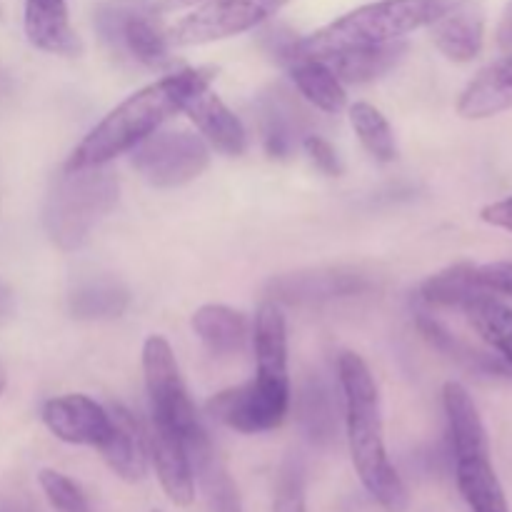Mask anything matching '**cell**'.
<instances>
[{"label": "cell", "instance_id": "1", "mask_svg": "<svg viewBox=\"0 0 512 512\" xmlns=\"http://www.w3.org/2000/svg\"><path fill=\"white\" fill-rule=\"evenodd\" d=\"M213 80V68H183L145 85L143 90L125 98L118 108L110 110L85 135L65 168H95V165H105L118 155L128 153L140 140L160 130L165 120L180 113L193 95L210 88Z\"/></svg>", "mask_w": 512, "mask_h": 512}, {"label": "cell", "instance_id": "2", "mask_svg": "<svg viewBox=\"0 0 512 512\" xmlns=\"http://www.w3.org/2000/svg\"><path fill=\"white\" fill-rule=\"evenodd\" d=\"M338 380L345 400L350 458L360 483L383 510L405 512L410 508V493L388 458L378 385L368 363L350 350L340 353Z\"/></svg>", "mask_w": 512, "mask_h": 512}, {"label": "cell", "instance_id": "3", "mask_svg": "<svg viewBox=\"0 0 512 512\" xmlns=\"http://www.w3.org/2000/svg\"><path fill=\"white\" fill-rule=\"evenodd\" d=\"M463 3L468 0H375L350 10L308 38H300V50L323 55L333 50L395 43L415 30L430 28L435 20L453 13Z\"/></svg>", "mask_w": 512, "mask_h": 512}, {"label": "cell", "instance_id": "4", "mask_svg": "<svg viewBox=\"0 0 512 512\" xmlns=\"http://www.w3.org/2000/svg\"><path fill=\"white\" fill-rule=\"evenodd\" d=\"M455 480L470 512H510L508 498L490 460V443L478 405L468 390L450 380L443 388Z\"/></svg>", "mask_w": 512, "mask_h": 512}, {"label": "cell", "instance_id": "5", "mask_svg": "<svg viewBox=\"0 0 512 512\" xmlns=\"http://www.w3.org/2000/svg\"><path fill=\"white\" fill-rule=\"evenodd\" d=\"M118 195V178L105 165L65 168L45 198V233L60 250L83 248L95 225L115 208Z\"/></svg>", "mask_w": 512, "mask_h": 512}, {"label": "cell", "instance_id": "6", "mask_svg": "<svg viewBox=\"0 0 512 512\" xmlns=\"http://www.w3.org/2000/svg\"><path fill=\"white\" fill-rule=\"evenodd\" d=\"M143 373L150 398V418L170 425L183 438L190 463H193V473H198L215 460L213 445H210L208 433L190 403L173 348L163 335H150L145 340Z\"/></svg>", "mask_w": 512, "mask_h": 512}, {"label": "cell", "instance_id": "7", "mask_svg": "<svg viewBox=\"0 0 512 512\" xmlns=\"http://www.w3.org/2000/svg\"><path fill=\"white\" fill-rule=\"evenodd\" d=\"M95 28L113 53L148 68L170 65V40L148 0H110L95 10Z\"/></svg>", "mask_w": 512, "mask_h": 512}, {"label": "cell", "instance_id": "8", "mask_svg": "<svg viewBox=\"0 0 512 512\" xmlns=\"http://www.w3.org/2000/svg\"><path fill=\"white\" fill-rule=\"evenodd\" d=\"M133 168L155 188H180L200 178L210 163V150L200 135L188 130H155L130 155Z\"/></svg>", "mask_w": 512, "mask_h": 512}, {"label": "cell", "instance_id": "9", "mask_svg": "<svg viewBox=\"0 0 512 512\" xmlns=\"http://www.w3.org/2000/svg\"><path fill=\"white\" fill-rule=\"evenodd\" d=\"M290 0H205L168 30L170 45H203L258 28Z\"/></svg>", "mask_w": 512, "mask_h": 512}, {"label": "cell", "instance_id": "10", "mask_svg": "<svg viewBox=\"0 0 512 512\" xmlns=\"http://www.w3.org/2000/svg\"><path fill=\"white\" fill-rule=\"evenodd\" d=\"M290 410V385L255 378L228 388L208 400V413L225 428L243 435L270 433L280 428Z\"/></svg>", "mask_w": 512, "mask_h": 512}, {"label": "cell", "instance_id": "11", "mask_svg": "<svg viewBox=\"0 0 512 512\" xmlns=\"http://www.w3.org/2000/svg\"><path fill=\"white\" fill-rule=\"evenodd\" d=\"M378 280L373 273L353 265H333V268H310L298 273H285L265 285V295L273 303L285 305H320L343 298L373 293Z\"/></svg>", "mask_w": 512, "mask_h": 512}, {"label": "cell", "instance_id": "12", "mask_svg": "<svg viewBox=\"0 0 512 512\" xmlns=\"http://www.w3.org/2000/svg\"><path fill=\"white\" fill-rule=\"evenodd\" d=\"M265 40H268L270 55H275L288 68L295 88L310 105L330 115L345 108L348 95H345L343 83L335 78V73L323 60L300 50V38H295L288 30H273Z\"/></svg>", "mask_w": 512, "mask_h": 512}, {"label": "cell", "instance_id": "13", "mask_svg": "<svg viewBox=\"0 0 512 512\" xmlns=\"http://www.w3.org/2000/svg\"><path fill=\"white\" fill-rule=\"evenodd\" d=\"M43 423L60 443L100 448L108 440L110 410L88 395H63L43 405Z\"/></svg>", "mask_w": 512, "mask_h": 512}, {"label": "cell", "instance_id": "14", "mask_svg": "<svg viewBox=\"0 0 512 512\" xmlns=\"http://www.w3.org/2000/svg\"><path fill=\"white\" fill-rule=\"evenodd\" d=\"M148 453L153 460L155 475L168 495V500L178 508H188L195 500V473L190 455L185 450L183 438L170 425L150 418Z\"/></svg>", "mask_w": 512, "mask_h": 512}, {"label": "cell", "instance_id": "15", "mask_svg": "<svg viewBox=\"0 0 512 512\" xmlns=\"http://www.w3.org/2000/svg\"><path fill=\"white\" fill-rule=\"evenodd\" d=\"M110 428L108 440L100 445V455L108 463V468L125 483H140L148 473V438L143 433V425L138 423L133 413L123 405L110 408Z\"/></svg>", "mask_w": 512, "mask_h": 512}, {"label": "cell", "instance_id": "16", "mask_svg": "<svg viewBox=\"0 0 512 512\" xmlns=\"http://www.w3.org/2000/svg\"><path fill=\"white\" fill-rule=\"evenodd\" d=\"M258 123L265 153L275 160H288L305 135V113L290 93L275 88L258 100Z\"/></svg>", "mask_w": 512, "mask_h": 512}, {"label": "cell", "instance_id": "17", "mask_svg": "<svg viewBox=\"0 0 512 512\" xmlns=\"http://www.w3.org/2000/svg\"><path fill=\"white\" fill-rule=\"evenodd\" d=\"M185 113L200 130L203 140H208L215 150L225 155H243L248 148V135L238 115L218 98L210 88L200 90L198 95L185 103Z\"/></svg>", "mask_w": 512, "mask_h": 512}, {"label": "cell", "instance_id": "18", "mask_svg": "<svg viewBox=\"0 0 512 512\" xmlns=\"http://www.w3.org/2000/svg\"><path fill=\"white\" fill-rule=\"evenodd\" d=\"M512 110V53L480 70L458 98V115L465 120L495 118Z\"/></svg>", "mask_w": 512, "mask_h": 512}, {"label": "cell", "instance_id": "19", "mask_svg": "<svg viewBox=\"0 0 512 512\" xmlns=\"http://www.w3.org/2000/svg\"><path fill=\"white\" fill-rule=\"evenodd\" d=\"M435 48L453 63H470L480 55L485 40V15L478 0H468L453 13L430 25Z\"/></svg>", "mask_w": 512, "mask_h": 512}, {"label": "cell", "instance_id": "20", "mask_svg": "<svg viewBox=\"0 0 512 512\" xmlns=\"http://www.w3.org/2000/svg\"><path fill=\"white\" fill-rule=\"evenodd\" d=\"M25 35L45 53L78 55L83 50L65 0H25Z\"/></svg>", "mask_w": 512, "mask_h": 512}, {"label": "cell", "instance_id": "21", "mask_svg": "<svg viewBox=\"0 0 512 512\" xmlns=\"http://www.w3.org/2000/svg\"><path fill=\"white\" fill-rule=\"evenodd\" d=\"M405 53H408V43L405 40H395V43L385 45L333 50V53L315 55V58L323 60L340 83H370V80L383 78L390 70L398 68Z\"/></svg>", "mask_w": 512, "mask_h": 512}, {"label": "cell", "instance_id": "22", "mask_svg": "<svg viewBox=\"0 0 512 512\" xmlns=\"http://www.w3.org/2000/svg\"><path fill=\"white\" fill-rule=\"evenodd\" d=\"M255 358H258V378L290 385L288 325L283 310L273 300H265L255 315Z\"/></svg>", "mask_w": 512, "mask_h": 512}, {"label": "cell", "instance_id": "23", "mask_svg": "<svg viewBox=\"0 0 512 512\" xmlns=\"http://www.w3.org/2000/svg\"><path fill=\"white\" fill-rule=\"evenodd\" d=\"M295 415L310 443L330 445L338 438V400L320 375H308L295 398Z\"/></svg>", "mask_w": 512, "mask_h": 512}, {"label": "cell", "instance_id": "24", "mask_svg": "<svg viewBox=\"0 0 512 512\" xmlns=\"http://www.w3.org/2000/svg\"><path fill=\"white\" fill-rule=\"evenodd\" d=\"M128 305V288L108 275L80 280L68 295V308L75 320H115L128 310Z\"/></svg>", "mask_w": 512, "mask_h": 512}, {"label": "cell", "instance_id": "25", "mask_svg": "<svg viewBox=\"0 0 512 512\" xmlns=\"http://www.w3.org/2000/svg\"><path fill=\"white\" fill-rule=\"evenodd\" d=\"M190 325L213 355L240 353L250 333L248 318L240 310L215 303L195 310Z\"/></svg>", "mask_w": 512, "mask_h": 512}, {"label": "cell", "instance_id": "26", "mask_svg": "<svg viewBox=\"0 0 512 512\" xmlns=\"http://www.w3.org/2000/svg\"><path fill=\"white\" fill-rule=\"evenodd\" d=\"M483 280L478 275V265L455 263L428 278L420 288V300L430 308H458L465 310L475 298L488 295Z\"/></svg>", "mask_w": 512, "mask_h": 512}, {"label": "cell", "instance_id": "27", "mask_svg": "<svg viewBox=\"0 0 512 512\" xmlns=\"http://www.w3.org/2000/svg\"><path fill=\"white\" fill-rule=\"evenodd\" d=\"M415 323H418V330L423 333V338L428 340L435 350L445 353L450 360H455L458 365H463V368L473 370V373H485V375H503L505 373L503 363H500L498 358L480 353V350H475L473 345H468L465 340L455 338V335L450 333V330L445 328L438 318H433L430 313H418Z\"/></svg>", "mask_w": 512, "mask_h": 512}, {"label": "cell", "instance_id": "28", "mask_svg": "<svg viewBox=\"0 0 512 512\" xmlns=\"http://www.w3.org/2000/svg\"><path fill=\"white\" fill-rule=\"evenodd\" d=\"M468 315L475 333L485 340L493 350H498L500 358L512 368V308L500 303L493 293L475 298L468 308Z\"/></svg>", "mask_w": 512, "mask_h": 512}, {"label": "cell", "instance_id": "29", "mask_svg": "<svg viewBox=\"0 0 512 512\" xmlns=\"http://www.w3.org/2000/svg\"><path fill=\"white\" fill-rule=\"evenodd\" d=\"M350 123H353L363 148L368 150L375 160H380V163H393V160L398 158V143H395L393 128H390L385 115L380 113L375 105H350Z\"/></svg>", "mask_w": 512, "mask_h": 512}, {"label": "cell", "instance_id": "30", "mask_svg": "<svg viewBox=\"0 0 512 512\" xmlns=\"http://www.w3.org/2000/svg\"><path fill=\"white\" fill-rule=\"evenodd\" d=\"M38 485L43 490L45 500L53 505L55 512H93L83 488L68 475L58 473L53 468H43L38 473Z\"/></svg>", "mask_w": 512, "mask_h": 512}, {"label": "cell", "instance_id": "31", "mask_svg": "<svg viewBox=\"0 0 512 512\" xmlns=\"http://www.w3.org/2000/svg\"><path fill=\"white\" fill-rule=\"evenodd\" d=\"M273 512H308L305 498V470L298 458H288L275 480Z\"/></svg>", "mask_w": 512, "mask_h": 512}, {"label": "cell", "instance_id": "32", "mask_svg": "<svg viewBox=\"0 0 512 512\" xmlns=\"http://www.w3.org/2000/svg\"><path fill=\"white\" fill-rule=\"evenodd\" d=\"M303 148L315 163V168L323 170L325 175H335L338 178L343 173V163H340L338 153H335V148L325 138H320V135H305Z\"/></svg>", "mask_w": 512, "mask_h": 512}, {"label": "cell", "instance_id": "33", "mask_svg": "<svg viewBox=\"0 0 512 512\" xmlns=\"http://www.w3.org/2000/svg\"><path fill=\"white\" fill-rule=\"evenodd\" d=\"M478 275L490 293L510 295L512 298V263L478 265Z\"/></svg>", "mask_w": 512, "mask_h": 512}, {"label": "cell", "instance_id": "34", "mask_svg": "<svg viewBox=\"0 0 512 512\" xmlns=\"http://www.w3.org/2000/svg\"><path fill=\"white\" fill-rule=\"evenodd\" d=\"M480 218H483V223L493 225V228L510 230L512 233V195L505 200H495V203L485 205L480 210Z\"/></svg>", "mask_w": 512, "mask_h": 512}, {"label": "cell", "instance_id": "35", "mask_svg": "<svg viewBox=\"0 0 512 512\" xmlns=\"http://www.w3.org/2000/svg\"><path fill=\"white\" fill-rule=\"evenodd\" d=\"M495 40H498L500 48L510 50L512 53V0L505 5L503 18H500V23H498V33H495Z\"/></svg>", "mask_w": 512, "mask_h": 512}, {"label": "cell", "instance_id": "36", "mask_svg": "<svg viewBox=\"0 0 512 512\" xmlns=\"http://www.w3.org/2000/svg\"><path fill=\"white\" fill-rule=\"evenodd\" d=\"M13 313H15L13 293H10V290L0 283V325L8 323V320L13 318Z\"/></svg>", "mask_w": 512, "mask_h": 512}, {"label": "cell", "instance_id": "37", "mask_svg": "<svg viewBox=\"0 0 512 512\" xmlns=\"http://www.w3.org/2000/svg\"><path fill=\"white\" fill-rule=\"evenodd\" d=\"M205 3V0H160V8L163 10H183V8H195V5Z\"/></svg>", "mask_w": 512, "mask_h": 512}, {"label": "cell", "instance_id": "38", "mask_svg": "<svg viewBox=\"0 0 512 512\" xmlns=\"http://www.w3.org/2000/svg\"><path fill=\"white\" fill-rule=\"evenodd\" d=\"M0 512H30V510L18 503H0Z\"/></svg>", "mask_w": 512, "mask_h": 512}, {"label": "cell", "instance_id": "39", "mask_svg": "<svg viewBox=\"0 0 512 512\" xmlns=\"http://www.w3.org/2000/svg\"><path fill=\"white\" fill-rule=\"evenodd\" d=\"M5 385H8V373H5L3 363H0V395L5 393Z\"/></svg>", "mask_w": 512, "mask_h": 512}, {"label": "cell", "instance_id": "40", "mask_svg": "<svg viewBox=\"0 0 512 512\" xmlns=\"http://www.w3.org/2000/svg\"><path fill=\"white\" fill-rule=\"evenodd\" d=\"M150 512H160V510H150Z\"/></svg>", "mask_w": 512, "mask_h": 512}]
</instances>
